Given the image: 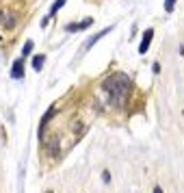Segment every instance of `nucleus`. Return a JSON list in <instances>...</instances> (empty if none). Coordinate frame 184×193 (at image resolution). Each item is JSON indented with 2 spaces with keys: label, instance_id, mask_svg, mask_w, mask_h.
<instances>
[{
  "label": "nucleus",
  "instance_id": "nucleus-3",
  "mask_svg": "<svg viewBox=\"0 0 184 193\" xmlns=\"http://www.w3.org/2000/svg\"><path fill=\"white\" fill-rule=\"evenodd\" d=\"M113 28H115V26H106L104 31H100L98 35H93V37H91V39H89V41H87V44H85V50H89V48H91L93 44H98V41H100L102 37H104V35H108V33H111Z\"/></svg>",
  "mask_w": 184,
  "mask_h": 193
},
{
  "label": "nucleus",
  "instance_id": "nucleus-8",
  "mask_svg": "<svg viewBox=\"0 0 184 193\" xmlns=\"http://www.w3.org/2000/svg\"><path fill=\"white\" fill-rule=\"evenodd\" d=\"M30 50H33V41L28 39V41L24 44V48H22V57H26V54H30Z\"/></svg>",
  "mask_w": 184,
  "mask_h": 193
},
{
  "label": "nucleus",
  "instance_id": "nucleus-6",
  "mask_svg": "<svg viewBox=\"0 0 184 193\" xmlns=\"http://www.w3.org/2000/svg\"><path fill=\"white\" fill-rule=\"evenodd\" d=\"M43 61H46L43 54H37V57H33V67H35V70L39 72V70L43 67Z\"/></svg>",
  "mask_w": 184,
  "mask_h": 193
},
{
  "label": "nucleus",
  "instance_id": "nucleus-12",
  "mask_svg": "<svg viewBox=\"0 0 184 193\" xmlns=\"http://www.w3.org/2000/svg\"><path fill=\"white\" fill-rule=\"evenodd\" d=\"M48 193H52V191H48Z\"/></svg>",
  "mask_w": 184,
  "mask_h": 193
},
{
  "label": "nucleus",
  "instance_id": "nucleus-7",
  "mask_svg": "<svg viewBox=\"0 0 184 193\" xmlns=\"http://www.w3.org/2000/svg\"><path fill=\"white\" fill-rule=\"evenodd\" d=\"M63 4H65V0H54V4H52V9H50V15H48V17L57 15V11H59V9H61Z\"/></svg>",
  "mask_w": 184,
  "mask_h": 193
},
{
  "label": "nucleus",
  "instance_id": "nucleus-4",
  "mask_svg": "<svg viewBox=\"0 0 184 193\" xmlns=\"http://www.w3.org/2000/svg\"><path fill=\"white\" fill-rule=\"evenodd\" d=\"M152 37H154V31H152V28H147V31H145V35H143V39H141V46H139V52H141V54H145V52H147Z\"/></svg>",
  "mask_w": 184,
  "mask_h": 193
},
{
  "label": "nucleus",
  "instance_id": "nucleus-9",
  "mask_svg": "<svg viewBox=\"0 0 184 193\" xmlns=\"http://www.w3.org/2000/svg\"><path fill=\"white\" fill-rule=\"evenodd\" d=\"M173 4H175V0H165V11L171 13L173 11Z\"/></svg>",
  "mask_w": 184,
  "mask_h": 193
},
{
  "label": "nucleus",
  "instance_id": "nucleus-5",
  "mask_svg": "<svg viewBox=\"0 0 184 193\" xmlns=\"http://www.w3.org/2000/svg\"><path fill=\"white\" fill-rule=\"evenodd\" d=\"M11 76H13V78H24V57H22V59H17L15 63H13Z\"/></svg>",
  "mask_w": 184,
  "mask_h": 193
},
{
  "label": "nucleus",
  "instance_id": "nucleus-2",
  "mask_svg": "<svg viewBox=\"0 0 184 193\" xmlns=\"http://www.w3.org/2000/svg\"><path fill=\"white\" fill-rule=\"evenodd\" d=\"M91 24H93V17H85L83 22H78V24H67V31H70V33H76V31H85V28H89Z\"/></svg>",
  "mask_w": 184,
  "mask_h": 193
},
{
  "label": "nucleus",
  "instance_id": "nucleus-11",
  "mask_svg": "<svg viewBox=\"0 0 184 193\" xmlns=\"http://www.w3.org/2000/svg\"><path fill=\"white\" fill-rule=\"evenodd\" d=\"M154 193H162V189H160V187H156V189H154Z\"/></svg>",
  "mask_w": 184,
  "mask_h": 193
},
{
  "label": "nucleus",
  "instance_id": "nucleus-10",
  "mask_svg": "<svg viewBox=\"0 0 184 193\" xmlns=\"http://www.w3.org/2000/svg\"><path fill=\"white\" fill-rule=\"evenodd\" d=\"M102 180H104V182H111V174H108V171H104V174H102Z\"/></svg>",
  "mask_w": 184,
  "mask_h": 193
},
{
  "label": "nucleus",
  "instance_id": "nucleus-13",
  "mask_svg": "<svg viewBox=\"0 0 184 193\" xmlns=\"http://www.w3.org/2000/svg\"><path fill=\"white\" fill-rule=\"evenodd\" d=\"M0 39H2V37H0Z\"/></svg>",
  "mask_w": 184,
  "mask_h": 193
},
{
  "label": "nucleus",
  "instance_id": "nucleus-1",
  "mask_svg": "<svg viewBox=\"0 0 184 193\" xmlns=\"http://www.w3.org/2000/svg\"><path fill=\"white\" fill-rule=\"evenodd\" d=\"M130 89H132V80L124 72H115L113 76H108L104 80V91L108 93V102L117 109H124Z\"/></svg>",
  "mask_w": 184,
  "mask_h": 193
}]
</instances>
